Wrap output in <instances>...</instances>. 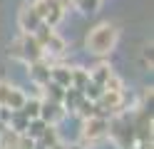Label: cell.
Returning a JSON list of instances; mask_svg holds the SVG:
<instances>
[{"label":"cell","mask_w":154,"mask_h":149,"mask_svg":"<svg viewBox=\"0 0 154 149\" xmlns=\"http://www.w3.org/2000/svg\"><path fill=\"white\" fill-rule=\"evenodd\" d=\"M114 42H117V30L112 25H97L87 35V50L94 55H107L112 52Z\"/></svg>","instance_id":"1"},{"label":"cell","mask_w":154,"mask_h":149,"mask_svg":"<svg viewBox=\"0 0 154 149\" xmlns=\"http://www.w3.org/2000/svg\"><path fill=\"white\" fill-rule=\"evenodd\" d=\"M13 55L20 57V60H27V62H35V60H40V57L45 55V50H42V45L35 40L32 33H27L20 42L13 45Z\"/></svg>","instance_id":"2"},{"label":"cell","mask_w":154,"mask_h":149,"mask_svg":"<svg viewBox=\"0 0 154 149\" xmlns=\"http://www.w3.org/2000/svg\"><path fill=\"white\" fill-rule=\"evenodd\" d=\"M32 8L37 10V15L42 17V23L45 25H52V27L62 20V13H65V8H62L60 0H37Z\"/></svg>","instance_id":"3"},{"label":"cell","mask_w":154,"mask_h":149,"mask_svg":"<svg viewBox=\"0 0 154 149\" xmlns=\"http://www.w3.org/2000/svg\"><path fill=\"white\" fill-rule=\"evenodd\" d=\"M107 132H109V122H107L102 114H92V117H87V122H85V129H82L85 139H90V142H94V139L104 137Z\"/></svg>","instance_id":"4"},{"label":"cell","mask_w":154,"mask_h":149,"mask_svg":"<svg viewBox=\"0 0 154 149\" xmlns=\"http://www.w3.org/2000/svg\"><path fill=\"white\" fill-rule=\"evenodd\" d=\"M42 25V17L37 15V10L30 5V8H25L23 13H20V27L25 30V33H35L37 27Z\"/></svg>","instance_id":"5"},{"label":"cell","mask_w":154,"mask_h":149,"mask_svg":"<svg viewBox=\"0 0 154 149\" xmlns=\"http://www.w3.org/2000/svg\"><path fill=\"white\" fill-rule=\"evenodd\" d=\"M62 112V104L60 102H40V119H45L47 124H52L55 119H60Z\"/></svg>","instance_id":"6"},{"label":"cell","mask_w":154,"mask_h":149,"mask_svg":"<svg viewBox=\"0 0 154 149\" xmlns=\"http://www.w3.org/2000/svg\"><path fill=\"white\" fill-rule=\"evenodd\" d=\"M30 77L35 79V82H40V85H45L47 79H50V67L42 62V57L35 60V62H30Z\"/></svg>","instance_id":"7"},{"label":"cell","mask_w":154,"mask_h":149,"mask_svg":"<svg viewBox=\"0 0 154 149\" xmlns=\"http://www.w3.org/2000/svg\"><path fill=\"white\" fill-rule=\"evenodd\" d=\"M25 99H27V97L20 92V89L10 87V89H8V97H5V107H8V109H13V112H20L23 104H25Z\"/></svg>","instance_id":"8"},{"label":"cell","mask_w":154,"mask_h":149,"mask_svg":"<svg viewBox=\"0 0 154 149\" xmlns=\"http://www.w3.org/2000/svg\"><path fill=\"white\" fill-rule=\"evenodd\" d=\"M50 79L67 89L70 87V79H72V70L70 67H50Z\"/></svg>","instance_id":"9"},{"label":"cell","mask_w":154,"mask_h":149,"mask_svg":"<svg viewBox=\"0 0 154 149\" xmlns=\"http://www.w3.org/2000/svg\"><path fill=\"white\" fill-rule=\"evenodd\" d=\"M45 89H47V97H50V102H60L62 104V97H65V87L52 82V79H47L45 82Z\"/></svg>","instance_id":"10"},{"label":"cell","mask_w":154,"mask_h":149,"mask_svg":"<svg viewBox=\"0 0 154 149\" xmlns=\"http://www.w3.org/2000/svg\"><path fill=\"white\" fill-rule=\"evenodd\" d=\"M90 82V72L85 70H72V79H70V87L75 89H85V85Z\"/></svg>","instance_id":"11"},{"label":"cell","mask_w":154,"mask_h":149,"mask_svg":"<svg viewBox=\"0 0 154 149\" xmlns=\"http://www.w3.org/2000/svg\"><path fill=\"white\" fill-rule=\"evenodd\" d=\"M109 75H112V70L107 65H100V67H94L92 72H90V79H92V82H97V85H104Z\"/></svg>","instance_id":"12"},{"label":"cell","mask_w":154,"mask_h":149,"mask_svg":"<svg viewBox=\"0 0 154 149\" xmlns=\"http://www.w3.org/2000/svg\"><path fill=\"white\" fill-rule=\"evenodd\" d=\"M20 112L27 117V119H35V117H40V102H37V99H25V104H23V109Z\"/></svg>","instance_id":"13"},{"label":"cell","mask_w":154,"mask_h":149,"mask_svg":"<svg viewBox=\"0 0 154 149\" xmlns=\"http://www.w3.org/2000/svg\"><path fill=\"white\" fill-rule=\"evenodd\" d=\"M75 5L82 10V13H92V10H97L100 0H75Z\"/></svg>","instance_id":"14"},{"label":"cell","mask_w":154,"mask_h":149,"mask_svg":"<svg viewBox=\"0 0 154 149\" xmlns=\"http://www.w3.org/2000/svg\"><path fill=\"white\" fill-rule=\"evenodd\" d=\"M8 89H10V85L0 82V104H5V97H8Z\"/></svg>","instance_id":"15"}]
</instances>
